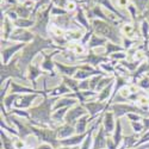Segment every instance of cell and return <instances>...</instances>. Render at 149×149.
Masks as SVG:
<instances>
[{
	"mask_svg": "<svg viewBox=\"0 0 149 149\" xmlns=\"http://www.w3.org/2000/svg\"><path fill=\"white\" fill-rule=\"evenodd\" d=\"M130 1L136 6L140 15L144 13L147 7H148V4H149V0H130Z\"/></svg>",
	"mask_w": 149,
	"mask_h": 149,
	"instance_id": "obj_44",
	"label": "cell"
},
{
	"mask_svg": "<svg viewBox=\"0 0 149 149\" xmlns=\"http://www.w3.org/2000/svg\"><path fill=\"white\" fill-rule=\"evenodd\" d=\"M65 49H56V50H50L49 53H47V50L42 52L41 55L43 57V61L41 63V68L49 74V77L50 78H55L57 77V70H56V67H55V62H54V57L57 55V54H61L63 52Z\"/></svg>",
	"mask_w": 149,
	"mask_h": 149,
	"instance_id": "obj_9",
	"label": "cell"
},
{
	"mask_svg": "<svg viewBox=\"0 0 149 149\" xmlns=\"http://www.w3.org/2000/svg\"><path fill=\"white\" fill-rule=\"evenodd\" d=\"M129 86H130V85H129ZM129 86H124V87H123V88L119 91V93H118V94L124 99V100H128V99L130 98V95L132 94L131 91H130V87H129Z\"/></svg>",
	"mask_w": 149,
	"mask_h": 149,
	"instance_id": "obj_52",
	"label": "cell"
},
{
	"mask_svg": "<svg viewBox=\"0 0 149 149\" xmlns=\"http://www.w3.org/2000/svg\"><path fill=\"white\" fill-rule=\"evenodd\" d=\"M25 43H13L10 42L8 47L1 48V63L3 65H7L8 62L13 58L15 56H17L24 48H25Z\"/></svg>",
	"mask_w": 149,
	"mask_h": 149,
	"instance_id": "obj_12",
	"label": "cell"
},
{
	"mask_svg": "<svg viewBox=\"0 0 149 149\" xmlns=\"http://www.w3.org/2000/svg\"><path fill=\"white\" fill-rule=\"evenodd\" d=\"M35 33L29 30V29H19L16 28L15 31L12 32L11 37H10V42H13V43H31L35 40Z\"/></svg>",
	"mask_w": 149,
	"mask_h": 149,
	"instance_id": "obj_14",
	"label": "cell"
},
{
	"mask_svg": "<svg viewBox=\"0 0 149 149\" xmlns=\"http://www.w3.org/2000/svg\"><path fill=\"white\" fill-rule=\"evenodd\" d=\"M111 60L104 54V53H98L95 50H88L85 55L77 56V62L80 65H90L94 68H99L102 63H106Z\"/></svg>",
	"mask_w": 149,
	"mask_h": 149,
	"instance_id": "obj_8",
	"label": "cell"
},
{
	"mask_svg": "<svg viewBox=\"0 0 149 149\" xmlns=\"http://www.w3.org/2000/svg\"><path fill=\"white\" fill-rule=\"evenodd\" d=\"M113 85H115V81H112L109 86H106L103 91L99 92L95 100H98V102H109L111 95H112V92H113Z\"/></svg>",
	"mask_w": 149,
	"mask_h": 149,
	"instance_id": "obj_34",
	"label": "cell"
},
{
	"mask_svg": "<svg viewBox=\"0 0 149 149\" xmlns=\"http://www.w3.org/2000/svg\"><path fill=\"white\" fill-rule=\"evenodd\" d=\"M77 104H79V100L77 98H69L67 95H63V97H60L56 100V103L54 105V111L62 109V107H73Z\"/></svg>",
	"mask_w": 149,
	"mask_h": 149,
	"instance_id": "obj_27",
	"label": "cell"
},
{
	"mask_svg": "<svg viewBox=\"0 0 149 149\" xmlns=\"http://www.w3.org/2000/svg\"><path fill=\"white\" fill-rule=\"evenodd\" d=\"M18 60H19V54L12 58L7 65L1 63V68H0V82H1V85H4L8 79H13V78L28 81L25 72H23L18 66Z\"/></svg>",
	"mask_w": 149,
	"mask_h": 149,
	"instance_id": "obj_5",
	"label": "cell"
},
{
	"mask_svg": "<svg viewBox=\"0 0 149 149\" xmlns=\"http://www.w3.org/2000/svg\"><path fill=\"white\" fill-rule=\"evenodd\" d=\"M82 105L85 106L86 110H87V112L91 116L92 120H95L98 117H100L104 112L107 111V102H98V100L88 102L87 100Z\"/></svg>",
	"mask_w": 149,
	"mask_h": 149,
	"instance_id": "obj_11",
	"label": "cell"
},
{
	"mask_svg": "<svg viewBox=\"0 0 149 149\" xmlns=\"http://www.w3.org/2000/svg\"><path fill=\"white\" fill-rule=\"evenodd\" d=\"M35 23L36 20L35 19H26V18H18L13 24H15V26L16 28H19V29H31L33 25H35Z\"/></svg>",
	"mask_w": 149,
	"mask_h": 149,
	"instance_id": "obj_39",
	"label": "cell"
},
{
	"mask_svg": "<svg viewBox=\"0 0 149 149\" xmlns=\"http://www.w3.org/2000/svg\"><path fill=\"white\" fill-rule=\"evenodd\" d=\"M87 135H88V130L85 134H80V135L75 134L74 136H72V137H68L65 140H58L60 146L61 147H79L84 142V140L87 137Z\"/></svg>",
	"mask_w": 149,
	"mask_h": 149,
	"instance_id": "obj_21",
	"label": "cell"
},
{
	"mask_svg": "<svg viewBox=\"0 0 149 149\" xmlns=\"http://www.w3.org/2000/svg\"><path fill=\"white\" fill-rule=\"evenodd\" d=\"M11 81H12V79H8L4 85H1V90H0V103L4 102V99L8 94L7 92H10V90H11Z\"/></svg>",
	"mask_w": 149,
	"mask_h": 149,
	"instance_id": "obj_45",
	"label": "cell"
},
{
	"mask_svg": "<svg viewBox=\"0 0 149 149\" xmlns=\"http://www.w3.org/2000/svg\"><path fill=\"white\" fill-rule=\"evenodd\" d=\"M104 77L105 75H94V77L90 78V91H94L95 92L99 81H100L102 78H104Z\"/></svg>",
	"mask_w": 149,
	"mask_h": 149,
	"instance_id": "obj_49",
	"label": "cell"
},
{
	"mask_svg": "<svg viewBox=\"0 0 149 149\" xmlns=\"http://www.w3.org/2000/svg\"><path fill=\"white\" fill-rule=\"evenodd\" d=\"M102 125L104 127L107 136H112L115 128H116V117L112 111H106V112H104Z\"/></svg>",
	"mask_w": 149,
	"mask_h": 149,
	"instance_id": "obj_20",
	"label": "cell"
},
{
	"mask_svg": "<svg viewBox=\"0 0 149 149\" xmlns=\"http://www.w3.org/2000/svg\"><path fill=\"white\" fill-rule=\"evenodd\" d=\"M69 93H73L72 91H70V88L68 87V86L62 81L58 86H56V87H54V88H52L50 91H49V97H57V98H60V97H63V95H66V94H69Z\"/></svg>",
	"mask_w": 149,
	"mask_h": 149,
	"instance_id": "obj_28",
	"label": "cell"
},
{
	"mask_svg": "<svg viewBox=\"0 0 149 149\" xmlns=\"http://www.w3.org/2000/svg\"><path fill=\"white\" fill-rule=\"evenodd\" d=\"M107 134L103 125L98 129V132L94 136V142L92 149H106V140H107Z\"/></svg>",
	"mask_w": 149,
	"mask_h": 149,
	"instance_id": "obj_22",
	"label": "cell"
},
{
	"mask_svg": "<svg viewBox=\"0 0 149 149\" xmlns=\"http://www.w3.org/2000/svg\"><path fill=\"white\" fill-rule=\"evenodd\" d=\"M148 72H149V63H148V61L146 60V61H143L142 63L139 66V68L136 69L134 73H131V84L136 85V84H137V81L141 78H143Z\"/></svg>",
	"mask_w": 149,
	"mask_h": 149,
	"instance_id": "obj_26",
	"label": "cell"
},
{
	"mask_svg": "<svg viewBox=\"0 0 149 149\" xmlns=\"http://www.w3.org/2000/svg\"><path fill=\"white\" fill-rule=\"evenodd\" d=\"M125 117L129 119V122H141L144 118L143 116L137 115V113H128Z\"/></svg>",
	"mask_w": 149,
	"mask_h": 149,
	"instance_id": "obj_56",
	"label": "cell"
},
{
	"mask_svg": "<svg viewBox=\"0 0 149 149\" xmlns=\"http://www.w3.org/2000/svg\"><path fill=\"white\" fill-rule=\"evenodd\" d=\"M80 66L81 65H65V63H61V62H55L56 70L58 73V75L61 77L73 78L75 75V73L80 69Z\"/></svg>",
	"mask_w": 149,
	"mask_h": 149,
	"instance_id": "obj_19",
	"label": "cell"
},
{
	"mask_svg": "<svg viewBox=\"0 0 149 149\" xmlns=\"http://www.w3.org/2000/svg\"><path fill=\"white\" fill-rule=\"evenodd\" d=\"M109 58L111 61H116V62H120L123 60L128 58V52H119V53H115L112 55H110Z\"/></svg>",
	"mask_w": 149,
	"mask_h": 149,
	"instance_id": "obj_47",
	"label": "cell"
},
{
	"mask_svg": "<svg viewBox=\"0 0 149 149\" xmlns=\"http://www.w3.org/2000/svg\"><path fill=\"white\" fill-rule=\"evenodd\" d=\"M105 55L109 57L110 55H112V54H115V53H119V52H127L125 49H124L122 45H119V44H116V43H113V42H110V41H107V43L105 44Z\"/></svg>",
	"mask_w": 149,
	"mask_h": 149,
	"instance_id": "obj_38",
	"label": "cell"
},
{
	"mask_svg": "<svg viewBox=\"0 0 149 149\" xmlns=\"http://www.w3.org/2000/svg\"><path fill=\"white\" fill-rule=\"evenodd\" d=\"M74 19H75V22L79 24V25H81L86 31L93 30L92 23H91V20L88 19L87 15H86V12H85V10L82 8L81 5H79L78 8H77V11L74 12Z\"/></svg>",
	"mask_w": 149,
	"mask_h": 149,
	"instance_id": "obj_18",
	"label": "cell"
},
{
	"mask_svg": "<svg viewBox=\"0 0 149 149\" xmlns=\"http://www.w3.org/2000/svg\"><path fill=\"white\" fill-rule=\"evenodd\" d=\"M43 74H48V73H45L42 68H41V66L38 65V63H32L26 68V70H25V75H26V79H28V81H31V84H32V87L33 88H36V81H37V79H38L41 75H43ZM49 75V74H48ZM37 90V88H36Z\"/></svg>",
	"mask_w": 149,
	"mask_h": 149,
	"instance_id": "obj_17",
	"label": "cell"
},
{
	"mask_svg": "<svg viewBox=\"0 0 149 149\" xmlns=\"http://www.w3.org/2000/svg\"><path fill=\"white\" fill-rule=\"evenodd\" d=\"M19 97H20V94H18V93H8L6 95V98L4 99V102H1V104H4L5 109L7 110V112H10V111L15 107V104Z\"/></svg>",
	"mask_w": 149,
	"mask_h": 149,
	"instance_id": "obj_37",
	"label": "cell"
},
{
	"mask_svg": "<svg viewBox=\"0 0 149 149\" xmlns=\"http://www.w3.org/2000/svg\"><path fill=\"white\" fill-rule=\"evenodd\" d=\"M42 95L37 94V93H25V94H20V97L17 99V102L15 104L16 109H20V110H29L30 107H32V103L36 99L41 98Z\"/></svg>",
	"mask_w": 149,
	"mask_h": 149,
	"instance_id": "obj_16",
	"label": "cell"
},
{
	"mask_svg": "<svg viewBox=\"0 0 149 149\" xmlns=\"http://www.w3.org/2000/svg\"><path fill=\"white\" fill-rule=\"evenodd\" d=\"M94 33V31L93 30H91V31H86L85 32V35L82 36V38H81V41H80V43L81 44H84L86 48H87V44H88V42H90V40H91V37H92V35Z\"/></svg>",
	"mask_w": 149,
	"mask_h": 149,
	"instance_id": "obj_53",
	"label": "cell"
},
{
	"mask_svg": "<svg viewBox=\"0 0 149 149\" xmlns=\"http://www.w3.org/2000/svg\"><path fill=\"white\" fill-rule=\"evenodd\" d=\"M66 49H67L68 52L75 54V55H78V56L85 55L86 53L88 52L87 48H86L84 44L80 43V41H79V42H69V43L66 45Z\"/></svg>",
	"mask_w": 149,
	"mask_h": 149,
	"instance_id": "obj_29",
	"label": "cell"
},
{
	"mask_svg": "<svg viewBox=\"0 0 149 149\" xmlns=\"http://www.w3.org/2000/svg\"><path fill=\"white\" fill-rule=\"evenodd\" d=\"M87 110L85 109V106L82 104H77V105H74L73 107H70L68 110V112L65 117V123L66 124H69V125H73V127H75V124L77 122L85 115H87Z\"/></svg>",
	"mask_w": 149,
	"mask_h": 149,
	"instance_id": "obj_13",
	"label": "cell"
},
{
	"mask_svg": "<svg viewBox=\"0 0 149 149\" xmlns=\"http://www.w3.org/2000/svg\"><path fill=\"white\" fill-rule=\"evenodd\" d=\"M62 81H63V82L68 86L73 93L80 91V90H79V85H80V81H79V80L74 79V78H69V77H62Z\"/></svg>",
	"mask_w": 149,
	"mask_h": 149,
	"instance_id": "obj_42",
	"label": "cell"
},
{
	"mask_svg": "<svg viewBox=\"0 0 149 149\" xmlns=\"http://www.w3.org/2000/svg\"><path fill=\"white\" fill-rule=\"evenodd\" d=\"M13 146L16 149H25L28 147V143L20 137H13Z\"/></svg>",
	"mask_w": 149,
	"mask_h": 149,
	"instance_id": "obj_50",
	"label": "cell"
},
{
	"mask_svg": "<svg viewBox=\"0 0 149 149\" xmlns=\"http://www.w3.org/2000/svg\"><path fill=\"white\" fill-rule=\"evenodd\" d=\"M1 4L12 7V6H16L19 4V0H1Z\"/></svg>",
	"mask_w": 149,
	"mask_h": 149,
	"instance_id": "obj_59",
	"label": "cell"
},
{
	"mask_svg": "<svg viewBox=\"0 0 149 149\" xmlns=\"http://www.w3.org/2000/svg\"><path fill=\"white\" fill-rule=\"evenodd\" d=\"M1 13H3V12H1ZM5 16H6V17H7L10 20L13 22V23H15V22H16V20L19 18V17H18V15H17L16 12H15L13 10H12V8H10L8 11H6V12H5Z\"/></svg>",
	"mask_w": 149,
	"mask_h": 149,
	"instance_id": "obj_55",
	"label": "cell"
},
{
	"mask_svg": "<svg viewBox=\"0 0 149 149\" xmlns=\"http://www.w3.org/2000/svg\"><path fill=\"white\" fill-rule=\"evenodd\" d=\"M16 26L12 20H10L7 17H5L4 22L1 23V41H10V37L12 32L15 31Z\"/></svg>",
	"mask_w": 149,
	"mask_h": 149,
	"instance_id": "obj_25",
	"label": "cell"
},
{
	"mask_svg": "<svg viewBox=\"0 0 149 149\" xmlns=\"http://www.w3.org/2000/svg\"><path fill=\"white\" fill-rule=\"evenodd\" d=\"M141 63H142L141 61H136V60H131V61H129V60H123V61L119 62V65L123 66L124 68H127L130 73H134L136 69L139 68V66H140Z\"/></svg>",
	"mask_w": 149,
	"mask_h": 149,
	"instance_id": "obj_41",
	"label": "cell"
},
{
	"mask_svg": "<svg viewBox=\"0 0 149 149\" xmlns=\"http://www.w3.org/2000/svg\"><path fill=\"white\" fill-rule=\"evenodd\" d=\"M57 0H53L45 8L37 12V15L35 17V25L30 29L35 35H38L44 38H49V26L52 23V10L54 5H56Z\"/></svg>",
	"mask_w": 149,
	"mask_h": 149,
	"instance_id": "obj_4",
	"label": "cell"
},
{
	"mask_svg": "<svg viewBox=\"0 0 149 149\" xmlns=\"http://www.w3.org/2000/svg\"><path fill=\"white\" fill-rule=\"evenodd\" d=\"M33 7L32 5H25V4H18L16 6H12L11 8L18 15L19 18H31L32 17V12H33Z\"/></svg>",
	"mask_w": 149,
	"mask_h": 149,
	"instance_id": "obj_24",
	"label": "cell"
},
{
	"mask_svg": "<svg viewBox=\"0 0 149 149\" xmlns=\"http://www.w3.org/2000/svg\"><path fill=\"white\" fill-rule=\"evenodd\" d=\"M68 12L66 8H62V7H58L56 5H54L53 10H52V17H57V16H63V15H67Z\"/></svg>",
	"mask_w": 149,
	"mask_h": 149,
	"instance_id": "obj_51",
	"label": "cell"
},
{
	"mask_svg": "<svg viewBox=\"0 0 149 149\" xmlns=\"http://www.w3.org/2000/svg\"><path fill=\"white\" fill-rule=\"evenodd\" d=\"M124 139V135H123V127H122V119L120 118H116V128L115 131L112 134V140L116 143V146L119 148V146L122 144Z\"/></svg>",
	"mask_w": 149,
	"mask_h": 149,
	"instance_id": "obj_31",
	"label": "cell"
},
{
	"mask_svg": "<svg viewBox=\"0 0 149 149\" xmlns=\"http://www.w3.org/2000/svg\"><path fill=\"white\" fill-rule=\"evenodd\" d=\"M139 86V88L142 90V91H149V77L148 75H144L143 78H141L137 84H136Z\"/></svg>",
	"mask_w": 149,
	"mask_h": 149,
	"instance_id": "obj_48",
	"label": "cell"
},
{
	"mask_svg": "<svg viewBox=\"0 0 149 149\" xmlns=\"http://www.w3.org/2000/svg\"><path fill=\"white\" fill-rule=\"evenodd\" d=\"M85 32H86V30H84V29L69 30V31H66L65 37H66V40L68 41V43L69 42H79V41H81Z\"/></svg>",
	"mask_w": 149,
	"mask_h": 149,
	"instance_id": "obj_33",
	"label": "cell"
},
{
	"mask_svg": "<svg viewBox=\"0 0 149 149\" xmlns=\"http://www.w3.org/2000/svg\"><path fill=\"white\" fill-rule=\"evenodd\" d=\"M52 24H54V25L58 26L60 29L65 30V31L84 29L81 25H79V24L75 22V19H74V13H67V15H63V16L52 17Z\"/></svg>",
	"mask_w": 149,
	"mask_h": 149,
	"instance_id": "obj_10",
	"label": "cell"
},
{
	"mask_svg": "<svg viewBox=\"0 0 149 149\" xmlns=\"http://www.w3.org/2000/svg\"><path fill=\"white\" fill-rule=\"evenodd\" d=\"M70 107H62V109H58V110H55L53 115H52V119L54 123H56L57 125H60V124L65 123V117L68 112V110Z\"/></svg>",
	"mask_w": 149,
	"mask_h": 149,
	"instance_id": "obj_36",
	"label": "cell"
},
{
	"mask_svg": "<svg viewBox=\"0 0 149 149\" xmlns=\"http://www.w3.org/2000/svg\"><path fill=\"white\" fill-rule=\"evenodd\" d=\"M30 123V122H29ZM30 127L32 130V134L36 136L41 143H48L53 146L54 148H60V141L57 139V131L56 129L53 128H41V127H36L32 125L30 123Z\"/></svg>",
	"mask_w": 149,
	"mask_h": 149,
	"instance_id": "obj_7",
	"label": "cell"
},
{
	"mask_svg": "<svg viewBox=\"0 0 149 149\" xmlns=\"http://www.w3.org/2000/svg\"><path fill=\"white\" fill-rule=\"evenodd\" d=\"M88 1H91V3H93V4H97V5H99V6H102V7H104V8L107 10V11L113 12L116 16H118V18H119L122 22H132L131 18H130V16H129V13H128V15H124L123 12H120V10H118L117 7L113 6V4H112V1H111V0H88Z\"/></svg>",
	"mask_w": 149,
	"mask_h": 149,
	"instance_id": "obj_15",
	"label": "cell"
},
{
	"mask_svg": "<svg viewBox=\"0 0 149 149\" xmlns=\"http://www.w3.org/2000/svg\"><path fill=\"white\" fill-rule=\"evenodd\" d=\"M57 97L45 95L42 98V103L30 107L28 111L30 113V119H28L32 125L41 128H53L56 129L57 124L53 122L52 115L54 112V105L57 100Z\"/></svg>",
	"mask_w": 149,
	"mask_h": 149,
	"instance_id": "obj_1",
	"label": "cell"
},
{
	"mask_svg": "<svg viewBox=\"0 0 149 149\" xmlns=\"http://www.w3.org/2000/svg\"><path fill=\"white\" fill-rule=\"evenodd\" d=\"M147 10H148V11H149V4H148V7H147Z\"/></svg>",
	"mask_w": 149,
	"mask_h": 149,
	"instance_id": "obj_63",
	"label": "cell"
},
{
	"mask_svg": "<svg viewBox=\"0 0 149 149\" xmlns=\"http://www.w3.org/2000/svg\"><path fill=\"white\" fill-rule=\"evenodd\" d=\"M142 16H143V18L149 23V11H148V10H146V12H144V13H143Z\"/></svg>",
	"mask_w": 149,
	"mask_h": 149,
	"instance_id": "obj_61",
	"label": "cell"
},
{
	"mask_svg": "<svg viewBox=\"0 0 149 149\" xmlns=\"http://www.w3.org/2000/svg\"><path fill=\"white\" fill-rule=\"evenodd\" d=\"M92 28L95 35L104 37L107 41L113 42L116 44L122 45V41H123V36L119 31V26L113 25L111 23L104 22L102 19H93L92 22Z\"/></svg>",
	"mask_w": 149,
	"mask_h": 149,
	"instance_id": "obj_3",
	"label": "cell"
},
{
	"mask_svg": "<svg viewBox=\"0 0 149 149\" xmlns=\"http://www.w3.org/2000/svg\"><path fill=\"white\" fill-rule=\"evenodd\" d=\"M130 3H131L130 0H117V6H118L119 10H122V8H125L127 10V7H128V5Z\"/></svg>",
	"mask_w": 149,
	"mask_h": 149,
	"instance_id": "obj_58",
	"label": "cell"
},
{
	"mask_svg": "<svg viewBox=\"0 0 149 149\" xmlns=\"http://www.w3.org/2000/svg\"><path fill=\"white\" fill-rule=\"evenodd\" d=\"M140 29H141V36H142L143 42L149 45V42H148V38H149V23L144 18L140 22Z\"/></svg>",
	"mask_w": 149,
	"mask_h": 149,
	"instance_id": "obj_43",
	"label": "cell"
},
{
	"mask_svg": "<svg viewBox=\"0 0 149 149\" xmlns=\"http://www.w3.org/2000/svg\"><path fill=\"white\" fill-rule=\"evenodd\" d=\"M109 111H112L116 118H122L124 116H127L128 113H137L143 116L144 118L149 117V112L142 110L139 105H136L134 103H113L110 105Z\"/></svg>",
	"mask_w": 149,
	"mask_h": 149,
	"instance_id": "obj_6",
	"label": "cell"
},
{
	"mask_svg": "<svg viewBox=\"0 0 149 149\" xmlns=\"http://www.w3.org/2000/svg\"><path fill=\"white\" fill-rule=\"evenodd\" d=\"M56 131H57V139L58 140H65V139L72 137V136H74L77 134L75 127L69 125V124H66V123H62L60 125H57Z\"/></svg>",
	"mask_w": 149,
	"mask_h": 149,
	"instance_id": "obj_23",
	"label": "cell"
},
{
	"mask_svg": "<svg viewBox=\"0 0 149 149\" xmlns=\"http://www.w3.org/2000/svg\"><path fill=\"white\" fill-rule=\"evenodd\" d=\"M0 128H1L3 130H5L8 135L13 136V137H19V132H18L17 128L13 127V125H10V124H7L6 120H5L3 117L0 118Z\"/></svg>",
	"mask_w": 149,
	"mask_h": 149,
	"instance_id": "obj_40",
	"label": "cell"
},
{
	"mask_svg": "<svg viewBox=\"0 0 149 149\" xmlns=\"http://www.w3.org/2000/svg\"><path fill=\"white\" fill-rule=\"evenodd\" d=\"M106 43H107L106 38L93 33L88 44H87V50H94V49H97V48H103V47H105Z\"/></svg>",
	"mask_w": 149,
	"mask_h": 149,
	"instance_id": "obj_30",
	"label": "cell"
},
{
	"mask_svg": "<svg viewBox=\"0 0 149 149\" xmlns=\"http://www.w3.org/2000/svg\"><path fill=\"white\" fill-rule=\"evenodd\" d=\"M25 149H36V148H33V147H26Z\"/></svg>",
	"mask_w": 149,
	"mask_h": 149,
	"instance_id": "obj_62",
	"label": "cell"
},
{
	"mask_svg": "<svg viewBox=\"0 0 149 149\" xmlns=\"http://www.w3.org/2000/svg\"><path fill=\"white\" fill-rule=\"evenodd\" d=\"M106 149H118V147L116 146V143L112 140V136H109L106 140Z\"/></svg>",
	"mask_w": 149,
	"mask_h": 149,
	"instance_id": "obj_57",
	"label": "cell"
},
{
	"mask_svg": "<svg viewBox=\"0 0 149 149\" xmlns=\"http://www.w3.org/2000/svg\"><path fill=\"white\" fill-rule=\"evenodd\" d=\"M50 49L52 50H56V49H66V48H61L56 45L52 38H44V37L36 35L35 40L31 43H28L25 48L19 53V60H18L19 68L23 72H25L37 55L44 50H50Z\"/></svg>",
	"mask_w": 149,
	"mask_h": 149,
	"instance_id": "obj_2",
	"label": "cell"
},
{
	"mask_svg": "<svg viewBox=\"0 0 149 149\" xmlns=\"http://www.w3.org/2000/svg\"><path fill=\"white\" fill-rule=\"evenodd\" d=\"M129 123H130V125L135 134L141 135V136L144 134V124L142 120L141 122H129Z\"/></svg>",
	"mask_w": 149,
	"mask_h": 149,
	"instance_id": "obj_46",
	"label": "cell"
},
{
	"mask_svg": "<svg viewBox=\"0 0 149 149\" xmlns=\"http://www.w3.org/2000/svg\"><path fill=\"white\" fill-rule=\"evenodd\" d=\"M78 6H79V4H78L77 1H74V0H72V1H69V3L66 5V7H65V8L67 10L68 13H74V12L77 11Z\"/></svg>",
	"mask_w": 149,
	"mask_h": 149,
	"instance_id": "obj_54",
	"label": "cell"
},
{
	"mask_svg": "<svg viewBox=\"0 0 149 149\" xmlns=\"http://www.w3.org/2000/svg\"><path fill=\"white\" fill-rule=\"evenodd\" d=\"M142 122H143V124H144V132L149 131V117L143 118V119H142Z\"/></svg>",
	"mask_w": 149,
	"mask_h": 149,
	"instance_id": "obj_60",
	"label": "cell"
},
{
	"mask_svg": "<svg viewBox=\"0 0 149 149\" xmlns=\"http://www.w3.org/2000/svg\"><path fill=\"white\" fill-rule=\"evenodd\" d=\"M0 137H1V149H16L13 146V136L8 135L5 130L1 129Z\"/></svg>",
	"mask_w": 149,
	"mask_h": 149,
	"instance_id": "obj_35",
	"label": "cell"
},
{
	"mask_svg": "<svg viewBox=\"0 0 149 149\" xmlns=\"http://www.w3.org/2000/svg\"><path fill=\"white\" fill-rule=\"evenodd\" d=\"M92 122V119H91V116L87 113V115H85V116H82L78 122H77V124H75V131H77V134L78 135H80V134H85V132H87V124H90Z\"/></svg>",
	"mask_w": 149,
	"mask_h": 149,
	"instance_id": "obj_32",
	"label": "cell"
}]
</instances>
